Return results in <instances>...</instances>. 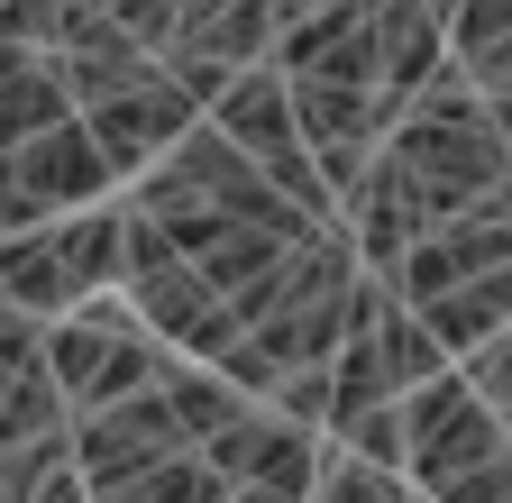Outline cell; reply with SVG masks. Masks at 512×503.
Returning <instances> with one entry per match:
<instances>
[{
	"label": "cell",
	"instance_id": "ac0fdd59",
	"mask_svg": "<svg viewBox=\"0 0 512 503\" xmlns=\"http://www.w3.org/2000/svg\"><path fill=\"white\" fill-rule=\"evenodd\" d=\"M458 375H467V385H476V403H485V412L503 421V439H512V339H494V348H476V357H467Z\"/></svg>",
	"mask_w": 512,
	"mask_h": 503
},
{
	"label": "cell",
	"instance_id": "9a60e30c",
	"mask_svg": "<svg viewBox=\"0 0 512 503\" xmlns=\"http://www.w3.org/2000/svg\"><path fill=\"white\" fill-rule=\"evenodd\" d=\"M92 503H229V485H220L202 458H174V467H156V476H138V485H119V494H92Z\"/></svg>",
	"mask_w": 512,
	"mask_h": 503
},
{
	"label": "cell",
	"instance_id": "4fadbf2b",
	"mask_svg": "<svg viewBox=\"0 0 512 503\" xmlns=\"http://www.w3.org/2000/svg\"><path fill=\"white\" fill-rule=\"evenodd\" d=\"M55 439H74V412H64L55 375L37 366V375L10 385V403H0V449H55Z\"/></svg>",
	"mask_w": 512,
	"mask_h": 503
},
{
	"label": "cell",
	"instance_id": "ba28073f",
	"mask_svg": "<svg viewBox=\"0 0 512 503\" xmlns=\"http://www.w3.org/2000/svg\"><path fill=\"white\" fill-rule=\"evenodd\" d=\"M439 74H448V10H375V101L394 129Z\"/></svg>",
	"mask_w": 512,
	"mask_h": 503
},
{
	"label": "cell",
	"instance_id": "5b68a950",
	"mask_svg": "<svg viewBox=\"0 0 512 503\" xmlns=\"http://www.w3.org/2000/svg\"><path fill=\"white\" fill-rule=\"evenodd\" d=\"M320 449L330 439L320 430H293L284 412H266V403H247L211 449H192L229 494H293V503H311V485H320Z\"/></svg>",
	"mask_w": 512,
	"mask_h": 503
},
{
	"label": "cell",
	"instance_id": "d6986e66",
	"mask_svg": "<svg viewBox=\"0 0 512 503\" xmlns=\"http://www.w3.org/2000/svg\"><path fill=\"white\" fill-rule=\"evenodd\" d=\"M37 503H92V494H83V476H74V467H64V476H55V485H46Z\"/></svg>",
	"mask_w": 512,
	"mask_h": 503
},
{
	"label": "cell",
	"instance_id": "5bb4252c",
	"mask_svg": "<svg viewBox=\"0 0 512 503\" xmlns=\"http://www.w3.org/2000/svg\"><path fill=\"white\" fill-rule=\"evenodd\" d=\"M311 503H421L403 476H384V467H366V458H348L339 439L320 449V485H311Z\"/></svg>",
	"mask_w": 512,
	"mask_h": 503
},
{
	"label": "cell",
	"instance_id": "9c48e42d",
	"mask_svg": "<svg viewBox=\"0 0 512 503\" xmlns=\"http://www.w3.org/2000/svg\"><path fill=\"white\" fill-rule=\"evenodd\" d=\"M421 330L439 339V357H448V366H467L476 348L512 339V266H503V275H485V284H458L448 302H430V311H421Z\"/></svg>",
	"mask_w": 512,
	"mask_h": 503
},
{
	"label": "cell",
	"instance_id": "7a4b0ae2",
	"mask_svg": "<svg viewBox=\"0 0 512 503\" xmlns=\"http://www.w3.org/2000/svg\"><path fill=\"white\" fill-rule=\"evenodd\" d=\"M165 348L138 330V311H128L119 293H101V302H83L74 321H55L46 330V375H55V394H64V412H110V403H138V394H156L165 385Z\"/></svg>",
	"mask_w": 512,
	"mask_h": 503
},
{
	"label": "cell",
	"instance_id": "52a82bcc",
	"mask_svg": "<svg viewBox=\"0 0 512 503\" xmlns=\"http://www.w3.org/2000/svg\"><path fill=\"white\" fill-rule=\"evenodd\" d=\"M275 74L375 92V10H275Z\"/></svg>",
	"mask_w": 512,
	"mask_h": 503
},
{
	"label": "cell",
	"instance_id": "277c9868",
	"mask_svg": "<svg viewBox=\"0 0 512 503\" xmlns=\"http://www.w3.org/2000/svg\"><path fill=\"white\" fill-rule=\"evenodd\" d=\"M503 266H512V174L494 183V193H485L467 220L430 229L412 257L384 275V293H394V302H412V311H430V302H448L458 284H485V275H503Z\"/></svg>",
	"mask_w": 512,
	"mask_h": 503
},
{
	"label": "cell",
	"instance_id": "44dd1931",
	"mask_svg": "<svg viewBox=\"0 0 512 503\" xmlns=\"http://www.w3.org/2000/svg\"><path fill=\"white\" fill-rule=\"evenodd\" d=\"M229 503H293V494H229Z\"/></svg>",
	"mask_w": 512,
	"mask_h": 503
},
{
	"label": "cell",
	"instance_id": "30bf717a",
	"mask_svg": "<svg viewBox=\"0 0 512 503\" xmlns=\"http://www.w3.org/2000/svg\"><path fill=\"white\" fill-rule=\"evenodd\" d=\"M156 394H165V412H174V430H183V449H211V439H220V430L247 412V394L229 385V375H211V366H183V357L165 366V385H156Z\"/></svg>",
	"mask_w": 512,
	"mask_h": 503
},
{
	"label": "cell",
	"instance_id": "7c38bea8",
	"mask_svg": "<svg viewBox=\"0 0 512 503\" xmlns=\"http://www.w3.org/2000/svg\"><path fill=\"white\" fill-rule=\"evenodd\" d=\"M64 119H74V101H64L55 65L37 55V65H19L10 83H0V156H19V147H37L46 129H64Z\"/></svg>",
	"mask_w": 512,
	"mask_h": 503
},
{
	"label": "cell",
	"instance_id": "8992f818",
	"mask_svg": "<svg viewBox=\"0 0 512 503\" xmlns=\"http://www.w3.org/2000/svg\"><path fill=\"white\" fill-rule=\"evenodd\" d=\"M174 458H192V449H183L165 394H138V403H110V412L74 421V476H83V494H119V485H138V476H156Z\"/></svg>",
	"mask_w": 512,
	"mask_h": 503
},
{
	"label": "cell",
	"instance_id": "e0dca14e",
	"mask_svg": "<svg viewBox=\"0 0 512 503\" xmlns=\"http://www.w3.org/2000/svg\"><path fill=\"white\" fill-rule=\"evenodd\" d=\"M37 366H46V321H28V311L0 302V403H10V385L37 375Z\"/></svg>",
	"mask_w": 512,
	"mask_h": 503
},
{
	"label": "cell",
	"instance_id": "ffe728a7",
	"mask_svg": "<svg viewBox=\"0 0 512 503\" xmlns=\"http://www.w3.org/2000/svg\"><path fill=\"white\" fill-rule=\"evenodd\" d=\"M485 119H494V138L512 147V101H485Z\"/></svg>",
	"mask_w": 512,
	"mask_h": 503
},
{
	"label": "cell",
	"instance_id": "8fae6325",
	"mask_svg": "<svg viewBox=\"0 0 512 503\" xmlns=\"http://www.w3.org/2000/svg\"><path fill=\"white\" fill-rule=\"evenodd\" d=\"M448 65L485 101H512V10H448Z\"/></svg>",
	"mask_w": 512,
	"mask_h": 503
},
{
	"label": "cell",
	"instance_id": "2e32d148",
	"mask_svg": "<svg viewBox=\"0 0 512 503\" xmlns=\"http://www.w3.org/2000/svg\"><path fill=\"white\" fill-rule=\"evenodd\" d=\"M64 467H74V439H55V449H0V503H37Z\"/></svg>",
	"mask_w": 512,
	"mask_h": 503
},
{
	"label": "cell",
	"instance_id": "3957f363",
	"mask_svg": "<svg viewBox=\"0 0 512 503\" xmlns=\"http://www.w3.org/2000/svg\"><path fill=\"white\" fill-rule=\"evenodd\" d=\"M101 202H119V174L101 165V147H92L83 119L46 129V138L19 147V156H0V238L83 220V211H101Z\"/></svg>",
	"mask_w": 512,
	"mask_h": 503
},
{
	"label": "cell",
	"instance_id": "6da1fadb",
	"mask_svg": "<svg viewBox=\"0 0 512 503\" xmlns=\"http://www.w3.org/2000/svg\"><path fill=\"white\" fill-rule=\"evenodd\" d=\"M128 275V238H119V202L83 211V220H55L28 238H0V302L28 311V321H74L83 302L119 293Z\"/></svg>",
	"mask_w": 512,
	"mask_h": 503
}]
</instances>
